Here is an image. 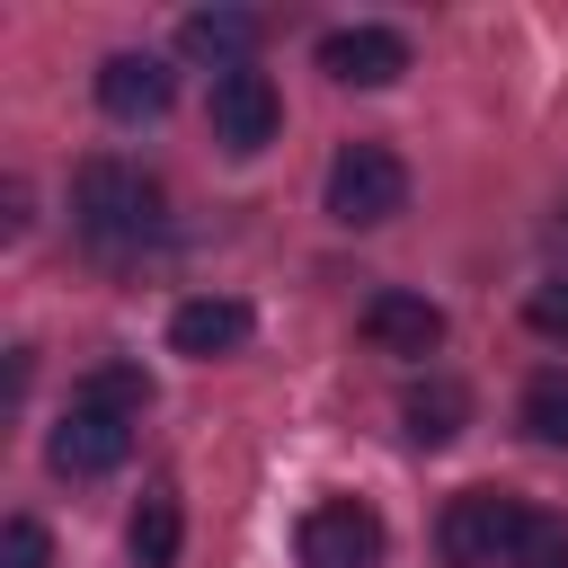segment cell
Returning a JSON list of instances; mask_svg holds the SVG:
<instances>
[{"label": "cell", "instance_id": "cell-1", "mask_svg": "<svg viewBox=\"0 0 568 568\" xmlns=\"http://www.w3.org/2000/svg\"><path fill=\"white\" fill-rule=\"evenodd\" d=\"M71 222H80V240H89L98 257H133V248L160 240L169 195H160V178H142L133 160H80V178H71Z\"/></svg>", "mask_w": 568, "mask_h": 568}, {"label": "cell", "instance_id": "cell-2", "mask_svg": "<svg viewBox=\"0 0 568 568\" xmlns=\"http://www.w3.org/2000/svg\"><path fill=\"white\" fill-rule=\"evenodd\" d=\"M399 213H408V160H399L390 142H346V151L328 160V222L382 231V222H399Z\"/></svg>", "mask_w": 568, "mask_h": 568}, {"label": "cell", "instance_id": "cell-3", "mask_svg": "<svg viewBox=\"0 0 568 568\" xmlns=\"http://www.w3.org/2000/svg\"><path fill=\"white\" fill-rule=\"evenodd\" d=\"M524 497H506V488H462L453 506H444V524H435V550H444V568H506L515 559V532H524Z\"/></svg>", "mask_w": 568, "mask_h": 568}, {"label": "cell", "instance_id": "cell-4", "mask_svg": "<svg viewBox=\"0 0 568 568\" xmlns=\"http://www.w3.org/2000/svg\"><path fill=\"white\" fill-rule=\"evenodd\" d=\"M204 124H213V142H222L231 160H257V151L284 133V98H275V80H266L257 62H248V71H213Z\"/></svg>", "mask_w": 568, "mask_h": 568}, {"label": "cell", "instance_id": "cell-5", "mask_svg": "<svg viewBox=\"0 0 568 568\" xmlns=\"http://www.w3.org/2000/svg\"><path fill=\"white\" fill-rule=\"evenodd\" d=\"M293 550H302V568H382L390 532H382V515H373L364 497H320V506L302 515Z\"/></svg>", "mask_w": 568, "mask_h": 568}, {"label": "cell", "instance_id": "cell-6", "mask_svg": "<svg viewBox=\"0 0 568 568\" xmlns=\"http://www.w3.org/2000/svg\"><path fill=\"white\" fill-rule=\"evenodd\" d=\"M124 453H133V417H106V408H80V399L44 435V462L62 479H106V470H124Z\"/></svg>", "mask_w": 568, "mask_h": 568}, {"label": "cell", "instance_id": "cell-7", "mask_svg": "<svg viewBox=\"0 0 568 568\" xmlns=\"http://www.w3.org/2000/svg\"><path fill=\"white\" fill-rule=\"evenodd\" d=\"M320 71L346 89H390L408 71V36L399 27H328L320 36Z\"/></svg>", "mask_w": 568, "mask_h": 568}, {"label": "cell", "instance_id": "cell-8", "mask_svg": "<svg viewBox=\"0 0 568 568\" xmlns=\"http://www.w3.org/2000/svg\"><path fill=\"white\" fill-rule=\"evenodd\" d=\"M169 98H178V71H169L160 53H106V62H98V106H106L115 124H160Z\"/></svg>", "mask_w": 568, "mask_h": 568}, {"label": "cell", "instance_id": "cell-9", "mask_svg": "<svg viewBox=\"0 0 568 568\" xmlns=\"http://www.w3.org/2000/svg\"><path fill=\"white\" fill-rule=\"evenodd\" d=\"M248 302L240 293H195V302H178L169 311V346L186 355V364H213V355H240L248 346Z\"/></svg>", "mask_w": 568, "mask_h": 568}, {"label": "cell", "instance_id": "cell-10", "mask_svg": "<svg viewBox=\"0 0 568 568\" xmlns=\"http://www.w3.org/2000/svg\"><path fill=\"white\" fill-rule=\"evenodd\" d=\"M364 337H373L382 355H408V364H417V355L444 346V311H435L426 293H399V284H390V293L364 302Z\"/></svg>", "mask_w": 568, "mask_h": 568}, {"label": "cell", "instance_id": "cell-11", "mask_svg": "<svg viewBox=\"0 0 568 568\" xmlns=\"http://www.w3.org/2000/svg\"><path fill=\"white\" fill-rule=\"evenodd\" d=\"M257 44H266V27H257L248 9H186V18H178V53H195V62H213V71H248Z\"/></svg>", "mask_w": 568, "mask_h": 568}, {"label": "cell", "instance_id": "cell-12", "mask_svg": "<svg viewBox=\"0 0 568 568\" xmlns=\"http://www.w3.org/2000/svg\"><path fill=\"white\" fill-rule=\"evenodd\" d=\"M399 426H408V444H417V453H444V444L470 426V390H462L453 373H426V382H408V390H399Z\"/></svg>", "mask_w": 568, "mask_h": 568}, {"label": "cell", "instance_id": "cell-13", "mask_svg": "<svg viewBox=\"0 0 568 568\" xmlns=\"http://www.w3.org/2000/svg\"><path fill=\"white\" fill-rule=\"evenodd\" d=\"M178 541H186V506H178V488L160 479V488H142L124 550H133V568H178Z\"/></svg>", "mask_w": 568, "mask_h": 568}, {"label": "cell", "instance_id": "cell-14", "mask_svg": "<svg viewBox=\"0 0 568 568\" xmlns=\"http://www.w3.org/2000/svg\"><path fill=\"white\" fill-rule=\"evenodd\" d=\"M71 399L142 426V408H151V373H142V364H98V373H80V390H71Z\"/></svg>", "mask_w": 568, "mask_h": 568}, {"label": "cell", "instance_id": "cell-15", "mask_svg": "<svg viewBox=\"0 0 568 568\" xmlns=\"http://www.w3.org/2000/svg\"><path fill=\"white\" fill-rule=\"evenodd\" d=\"M515 426H524L532 444H568V373H532V382H524Z\"/></svg>", "mask_w": 568, "mask_h": 568}, {"label": "cell", "instance_id": "cell-16", "mask_svg": "<svg viewBox=\"0 0 568 568\" xmlns=\"http://www.w3.org/2000/svg\"><path fill=\"white\" fill-rule=\"evenodd\" d=\"M506 568H568V515H559V506H532Z\"/></svg>", "mask_w": 568, "mask_h": 568}, {"label": "cell", "instance_id": "cell-17", "mask_svg": "<svg viewBox=\"0 0 568 568\" xmlns=\"http://www.w3.org/2000/svg\"><path fill=\"white\" fill-rule=\"evenodd\" d=\"M524 328H532V337H550V346H568V275H550V284H532V293H524Z\"/></svg>", "mask_w": 568, "mask_h": 568}, {"label": "cell", "instance_id": "cell-18", "mask_svg": "<svg viewBox=\"0 0 568 568\" xmlns=\"http://www.w3.org/2000/svg\"><path fill=\"white\" fill-rule=\"evenodd\" d=\"M44 559H53L44 524H36V515H9V524H0V568H44Z\"/></svg>", "mask_w": 568, "mask_h": 568}]
</instances>
